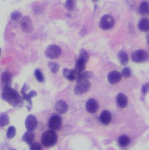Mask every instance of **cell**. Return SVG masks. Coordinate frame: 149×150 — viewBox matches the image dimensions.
<instances>
[{
    "label": "cell",
    "mask_w": 149,
    "mask_h": 150,
    "mask_svg": "<svg viewBox=\"0 0 149 150\" xmlns=\"http://www.w3.org/2000/svg\"><path fill=\"white\" fill-rule=\"evenodd\" d=\"M1 97L4 101L14 107L20 108L23 105V98L19 93L11 87L3 89Z\"/></svg>",
    "instance_id": "cell-1"
},
{
    "label": "cell",
    "mask_w": 149,
    "mask_h": 150,
    "mask_svg": "<svg viewBox=\"0 0 149 150\" xmlns=\"http://www.w3.org/2000/svg\"><path fill=\"white\" fill-rule=\"evenodd\" d=\"M58 141V135L55 132V130H48L42 134L41 136V142L46 147L54 146Z\"/></svg>",
    "instance_id": "cell-2"
},
{
    "label": "cell",
    "mask_w": 149,
    "mask_h": 150,
    "mask_svg": "<svg viewBox=\"0 0 149 150\" xmlns=\"http://www.w3.org/2000/svg\"><path fill=\"white\" fill-rule=\"evenodd\" d=\"M115 25V21L110 15L105 14L103 16L99 21V27L104 30H108L112 28Z\"/></svg>",
    "instance_id": "cell-3"
},
{
    "label": "cell",
    "mask_w": 149,
    "mask_h": 150,
    "mask_svg": "<svg viewBox=\"0 0 149 150\" xmlns=\"http://www.w3.org/2000/svg\"><path fill=\"white\" fill-rule=\"evenodd\" d=\"M148 57V52L143 49L136 50L131 54V60L134 63H142L146 61Z\"/></svg>",
    "instance_id": "cell-4"
},
{
    "label": "cell",
    "mask_w": 149,
    "mask_h": 150,
    "mask_svg": "<svg viewBox=\"0 0 149 150\" xmlns=\"http://www.w3.org/2000/svg\"><path fill=\"white\" fill-rule=\"evenodd\" d=\"M61 54V48L57 46L52 45L48 46L45 51V55L49 59H56L59 57Z\"/></svg>",
    "instance_id": "cell-5"
},
{
    "label": "cell",
    "mask_w": 149,
    "mask_h": 150,
    "mask_svg": "<svg viewBox=\"0 0 149 150\" xmlns=\"http://www.w3.org/2000/svg\"><path fill=\"white\" fill-rule=\"evenodd\" d=\"M91 87V84L89 80L78 83L74 88V92L76 95L80 96L89 92Z\"/></svg>",
    "instance_id": "cell-6"
},
{
    "label": "cell",
    "mask_w": 149,
    "mask_h": 150,
    "mask_svg": "<svg viewBox=\"0 0 149 150\" xmlns=\"http://www.w3.org/2000/svg\"><path fill=\"white\" fill-rule=\"evenodd\" d=\"M62 124V118L58 115L52 116L48 121V127L50 129L53 130H59Z\"/></svg>",
    "instance_id": "cell-7"
},
{
    "label": "cell",
    "mask_w": 149,
    "mask_h": 150,
    "mask_svg": "<svg viewBox=\"0 0 149 150\" xmlns=\"http://www.w3.org/2000/svg\"><path fill=\"white\" fill-rule=\"evenodd\" d=\"M25 127L27 130L30 131H33L38 127V121L37 118L33 115H29L25 120Z\"/></svg>",
    "instance_id": "cell-8"
},
{
    "label": "cell",
    "mask_w": 149,
    "mask_h": 150,
    "mask_svg": "<svg viewBox=\"0 0 149 150\" xmlns=\"http://www.w3.org/2000/svg\"><path fill=\"white\" fill-rule=\"evenodd\" d=\"M21 27L23 32L25 33H29L32 32V30L33 29V23L29 17L25 16L22 18Z\"/></svg>",
    "instance_id": "cell-9"
},
{
    "label": "cell",
    "mask_w": 149,
    "mask_h": 150,
    "mask_svg": "<svg viewBox=\"0 0 149 150\" xmlns=\"http://www.w3.org/2000/svg\"><path fill=\"white\" fill-rule=\"evenodd\" d=\"M85 108L86 111L89 112V113L94 114L99 109V103L94 98L89 99L86 103Z\"/></svg>",
    "instance_id": "cell-10"
},
{
    "label": "cell",
    "mask_w": 149,
    "mask_h": 150,
    "mask_svg": "<svg viewBox=\"0 0 149 150\" xmlns=\"http://www.w3.org/2000/svg\"><path fill=\"white\" fill-rule=\"evenodd\" d=\"M122 78V74L118 71H112L108 73V80L111 84H115L119 83Z\"/></svg>",
    "instance_id": "cell-11"
},
{
    "label": "cell",
    "mask_w": 149,
    "mask_h": 150,
    "mask_svg": "<svg viewBox=\"0 0 149 150\" xmlns=\"http://www.w3.org/2000/svg\"><path fill=\"white\" fill-rule=\"evenodd\" d=\"M12 81V74L8 72L5 71L3 72L1 76V86L3 88H6V87H11Z\"/></svg>",
    "instance_id": "cell-12"
},
{
    "label": "cell",
    "mask_w": 149,
    "mask_h": 150,
    "mask_svg": "<svg viewBox=\"0 0 149 150\" xmlns=\"http://www.w3.org/2000/svg\"><path fill=\"white\" fill-rule=\"evenodd\" d=\"M22 94L23 95V99L28 102V105L27 106L28 110L31 111L32 109V98L37 96V92L34 91H31L28 93H27L26 92H22Z\"/></svg>",
    "instance_id": "cell-13"
},
{
    "label": "cell",
    "mask_w": 149,
    "mask_h": 150,
    "mask_svg": "<svg viewBox=\"0 0 149 150\" xmlns=\"http://www.w3.org/2000/svg\"><path fill=\"white\" fill-rule=\"evenodd\" d=\"M55 109L59 114L64 115L68 110V106L66 102L63 100H60L55 103Z\"/></svg>",
    "instance_id": "cell-14"
},
{
    "label": "cell",
    "mask_w": 149,
    "mask_h": 150,
    "mask_svg": "<svg viewBox=\"0 0 149 150\" xmlns=\"http://www.w3.org/2000/svg\"><path fill=\"white\" fill-rule=\"evenodd\" d=\"M63 75L66 79L72 81L77 79L79 74L75 70H71L65 68L63 70Z\"/></svg>",
    "instance_id": "cell-15"
},
{
    "label": "cell",
    "mask_w": 149,
    "mask_h": 150,
    "mask_svg": "<svg viewBox=\"0 0 149 150\" xmlns=\"http://www.w3.org/2000/svg\"><path fill=\"white\" fill-rule=\"evenodd\" d=\"M117 104L121 108H125L128 105V98L123 93H119L116 97Z\"/></svg>",
    "instance_id": "cell-16"
},
{
    "label": "cell",
    "mask_w": 149,
    "mask_h": 150,
    "mask_svg": "<svg viewBox=\"0 0 149 150\" xmlns=\"http://www.w3.org/2000/svg\"><path fill=\"white\" fill-rule=\"evenodd\" d=\"M100 121L105 126H108L112 121V115L109 110H104L100 115Z\"/></svg>",
    "instance_id": "cell-17"
},
{
    "label": "cell",
    "mask_w": 149,
    "mask_h": 150,
    "mask_svg": "<svg viewBox=\"0 0 149 150\" xmlns=\"http://www.w3.org/2000/svg\"><path fill=\"white\" fill-rule=\"evenodd\" d=\"M138 28L143 32H149V18H143L139 22Z\"/></svg>",
    "instance_id": "cell-18"
},
{
    "label": "cell",
    "mask_w": 149,
    "mask_h": 150,
    "mask_svg": "<svg viewBox=\"0 0 149 150\" xmlns=\"http://www.w3.org/2000/svg\"><path fill=\"white\" fill-rule=\"evenodd\" d=\"M35 134L33 132V131L27 130V132H25L22 137V140L28 144H31L32 142H33L34 140Z\"/></svg>",
    "instance_id": "cell-19"
},
{
    "label": "cell",
    "mask_w": 149,
    "mask_h": 150,
    "mask_svg": "<svg viewBox=\"0 0 149 150\" xmlns=\"http://www.w3.org/2000/svg\"><path fill=\"white\" fill-rule=\"evenodd\" d=\"M117 58L122 65H126L128 63L129 59L127 53L124 51H120L117 55Z\"/></svg>",
    "instance_id": "cell-20"
},
{
    "label": "cell",
    "mask_w": 149,
    "mask_h": 150,
    "mask_svg": "<svg viewBox=\"0 0 149 150\" xmlns=\"http://www.w3.org/2000/svg\"><path fill=\"white\" fill-rule=\"evenodd\" d=\"M93 76V73L91 71H83L81 73H80L77 78V83L82 82V81H86V80H89L91 79Z\"/></svg>",
    "instance_id": "cell-21"
},
{
    "label": "cell",
    "mask_w": 149,
    "mask_h": 150,
    "mask_svg": "<svg viewBox=\"0 0 149 150\" xmlns=\"http://www.w3.org/2000/svg\"><path fill=\"white\" fill-rule=\"evenodd\" d=\"M9 115L6 112H0V127H4L9 124Z\"/></svg>",
    "instance_id": "cell-22"
},
{
    "label": "cell",
    "mask_w": 149,
    "mask_h": 150,
    "mask_svg": "<svg viewBox=\"0 0 149 150\" xmlns=\"http://www.w3.org/2000/svg\"><path fill=\"white\" fill-rule=\"evenodd\" d=\"M118 142H119V144L121 147L125 148L129 144L130 139L129 136L127 135H122L119 138Z\"/></svg>",
    "instance_id": "cell-23"
},
{
    "label": "cell",
    "mask_w": 149,
    "mask_h": 150,
    "mask_svg": "<svg viewBox=\"0 0 149 150\" xmlns=\"http://www.w3.org/2000/svg\"><path fill=\"white\" fill-rule=\"evenodd\" d=\"M140 14L142 16H148L149 15V4L144 1L141 3L139 9Z\"/></svg>",
    "instance_id": "cell-24"
},
{
    "label": "cell",
    "mask_w": 149,
    "mask_h": 150,
    "mask_svg": "<svg viewBox=\"0 0 149 150\" xmlns=\"http://www.w3.org/2000/svg\"><path fill=\"white\" fill-rule=\"evenodd\" d=\"M85 65H86V63H85L84 62H83L82 60L80 59H78V60L76 62V64L75 65V69L74 70L77 72L79 75L85 70Z\"/></svg>",
    "instance_id": "cell-25"
},
{
    "label": "cell",
    "mask_w": 149,
    "mask_h": 150,
    "mask_svg": "<svg viewBox=\"0 0 149 150\" xmlns=\"http://www.w3.org/2000/svg\"><path fill=\"white\" fill-rule=\"evenodd\" d=\"M79 59L82 60L83 62H85V63H86L89 59V55L88 53L86 52L83 49L80 50Z\"/></svg>",
    "instance_id": "cell-26"
},
{
    "label": "cell",
    "mask_w": 149,
    "mask_h": 150,
    "mask_svg": "<svg viewBox=\"0 0 149 150\" xmlns=\"http://www.w3.org/2000/svg\"><path fill=\"white\" fill-rule=\"evenodd\" d=\"M76 0H66L65 8L68 11H72L75 8Z\"/></svg>",
    "instance_id": "cell-27"
},
{
    "label": "cell",
    "mask_w": 149,
    "mask_h": 150,
    "mask_svg": "<svg viewBox=\"0 0 149 150\" xmlns=\"http://www.w3.org/2000/svg\"><path fill=\"white\" fill-rule=\"evenodd\" d=\"M11 18L12 21H15V22H17L21 21L22 18V14L19 11H14L11 15Z\"/></svg>",
    "instance_id": "cell-28"
},
{
    "label": "cell",
    "mask_w": 149,
    "mask_h": 150,
    "mask_svg": "<svg viewBox=\"0 0 149 150\" xmlns=\"http://www.w3.org/2000/svg\"><path fill=\"white\" fill-rule=\"evenodd\" d=\"M16 135V129L14 126H10L8 130H7V133H6V136L8 139H11L14 138V137Z\"/></svg>",
    "instance_id": "cell-29"
},
{
    "label": "cell",
    "mask_w": 149,
    "mask_h": 150,
    "mask_svg": "<svg viewBox=\"0 0 149 150\" xmlns=\"http://www.w3.org/2000/svg\"><path fill=\"white\" fill-rule=\"evenodd\" d=\"M48 66L49 69L51 70V71L53 73H57L58 71L59 68H60V66L58 64L54 63V62H49V63L48 64Z\"/></svg>",
    "instance_id": "cell-30"
},
{
    "label": "cell",
    "mask_w": 149,
    "mask_h": 150,
    "mask_svg": "<svg viewBox=\"0 0 149 150\" xmlns=\"http://www.w3.org/2000/svg\"><path fill=\"white\" fill-rule=\"evenodd\" d=\"M34 76H35L36 79L38 80V81H39V82H40V83H42L44 80V75H43L42 71L39 69H36L35 70Z\"/></svg>",
    "instance_id": "cell-31"
},
{
    "label": "cell",
    "mask_w": 149,
    "mask_h": 150,
    "mask_svg": "<svg viewBox=\"0 0 149 150\" xmlns=\"http://www.w3.org/2000/svg\"><path fill=\"white\" fill-rule=\"evenodd\" d=\"M122 76L125 78H128L129 77L131 76V70L128 67H126L125 68H123L122 71Z\"/></svg>",
    "instance_id": "cell-32"
},
{
    "label": "cell",
    "mask_w": 149,
    "mask_h": 150,
    "mask_svg": "<svg viewBox=\"0 0 149 150\" xmlns=\"http://www.w3.org/2000/svg\"><path fill=\"white\" fill-rule=\"evenodd\" d=\"M42 145L38 142H32L30 144V149L31 150H41L42 149Z\"/></svg>",
    "instance_id": "cell-33"
},
{
    "label": "cell",
    "mask_w": 149,
    "mask_h": 150,
    "mask_svg": "<svg viewBox=\"0 0 149 150\" xmlns=\"http://www.w3.org/2000/svg\"><path fill=\"white\" fill-rule=\"evenodd\" d=\"M148 90H149V83H146L142 86L141 91H142V92L143 94H144V95L146 94Z\"/></svg>",
    "instance_id": "cell-34"
},
{
    "label": "cell",
    "mask_w": 149,
    "mask_h": 150,
    "mask_svg": "<svg viewBox=\"0 0 149 150\" xmlns=\"http://www.w3.org/2000/svg\"><path fill=\"white\" fill-rule=\"evenodd\" d=\"M147 43L148 44V45H149V35H148V36H147Z\"/></svg>",
    "instance_id": "cell-35"
},
{
    "label": "cell",
    "mask_w": 149,
    "mask_h": 150,
    "mask_svg": "<svg viewBox=\"0 0 149 150\" xmlns=\"http://www.w3.org/2000/svg\"><path fill=\"white\" fill-rule=\"evenodd\" d=\"M93 1L94 2H96V1H98V0H93Z\"/></svg>",
    "instance_id": "cell-36"
},
{
    "label": "cell",
    "mask_w": 149,
    "mask_h": 150,
    "mask_svg": "<svg viewBox=\"0 0 149 150\" xmlns=\"http://www.w3.org/2000/svg\"><path fill=\"white\" fill-rule=\"evenodd\" d=\"M0 56H1V48H0Z\"/></svg>",
    "instance_id": "cell-37"
}]
</instances>
